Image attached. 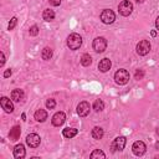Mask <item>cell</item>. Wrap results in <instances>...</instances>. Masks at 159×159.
Listing matches in <instances>:
<instances>
[{
	"label": "cell",
	"instance_id": "7402d4cb",
	"mask_svg": "<svg viewBox=\"0 0 159 159\" xmlns=\"http://www.w3.org/2000/svg\"><path fill=\"white\" fill-rule=\"evenodd\" d=\"M91 63H92V57H91L88 53H83L82 57H81V65L84 66V67H87V66H89Z\"/></svg>",
	"mask_w": 159,
	"mask_h": 159
},
{
	"label": "cell",
	"instance_id": "e575fe53",
	"mask_svg": "<svg viewBox=\"0 0 159 159\" xmlns=\"http://www.w3.org/2000/svg\"><path fill=\"white\" fill-rule=\"evenodd\" d=\"M135 1H137V2H138V4H142V2H143V1H144V0H135Z\"/></svg>",
	"mask_w": 159,
	"mask_h": 159
},
{
	"label": "cell",
	"instance_id": "5bb4252c",
	"mask_svg": "<svg viewBox=\"0 0 159 159\" xmlns=\"http://www.w3.org/2000/svg\"><path fill=\"white\" fill-rule=\"evenodd\" d=\"M111 66H112V62L109 58H102L98 63V70L101 72H107V71H109Z\"/></svg>",
	"mask_w": 159,
	"mask_h": 159
},
{
	"label": "cell",
	"instance_id": "d590c367",
	"mask_svg": "<svg viewBox=\"0 0 159 159\" xmlns=\"http://www.w3.org/2000/svg\"><path fill=\"white\" fill-rule=\"evenodd\" d=\"M157 134H158V135H159V127H158V128H157Z\"/></svg>",
	"mask_w": 159,
	"mask_h": 159
},
{
	"label": "cell",
	"instance_id": "7a4b0ae2",
	"mask_svg": "<svg viewBox=\"0 0 159 159\" xmlns=\"http://www.w3.org/2000/svg\"><path fill=\"white\" fill-rule=\"evenodd\" d=\"M114 81H116V83L119 84V86L125 84V83L129 81V73H128V71H127V70H123V68L118 70V71L114 73Z\"/></svg>",
	"mask_w": 159,
	"mask_h": 159
},
{
	"label": "cell",
	"instance_id": "ac0fdd59",
	"mask_svg": "<svg viewBox=\"0 0 159 159\" xmlns=\"http://www.w3.org/2000/svg\"><path fill=\"white\" fill-rule=\"evenodd\" d=\"M77 133H78V130L76 128H70V127L68 128H65L62 130V134H63L65 138H73V137L77 135Z\"/></svg>",
	"mask_w": 159,
	"mask_h": 159
},
{
	"label": "cell",
	"instance_id": "9a60e30c",
	"mask_svg": "<svg viewBox=\"0 0 159 159\" xmlns=\"http://www.w3.org/2000/svg\"><path fill=\"white\" fill-rule=\"evenodd\" d=\"M20 134H21V128H20V125H14V127L10 129L9 138H10V140H17V139L20 138Z\"/></svg>",
	"mask_w": 159,
	"mask_h": 159
},
{
	"label": "cell",
	"instance_id": "3957f363",
	"mask_svg": "<svg viewBox=\"0 0 159 159\" xmlns=\"http://www.w3.org/2000/svg\"><path fill=\"white\" fill-rule=\"evenodd\" d=\"M118 11L120 15L123 16H129L133 11V4L128 0H123L119 5H118Z\"/></svg>",
	"mask_w": 159,
	"mask_h": 159
},
{
	"label": "cell",
	"instance_id": "d4e9b609",
	"mask_svg": "<svg viewBox=\"0 0 159 159\" xmlns=\"http://www.w3.org/2000/svg\"><path fill=\"white\" fill-rule=\"evenodd\" d=\"M55 106H56V102H55V99H52V98H48V99L46 101V108H47V109H53V108H55Z\"/></svg>",
	"mask_w": 159,
	"mask_h": 159
},
{
	"label": "cell",
	"instance_id": "44dd1931",
	"mask_svg": "<svg viewBox=\"0 0 159 159\" xmlns=\"http://www.w3.org/2000/svg\"><path fill=\"white\" fill-rule=\"evenodd\" d=\"M41 57H42V60H45V61L51 60V57H52V50H51L50 47H45V48L42 50V52H41Z\"/></svg>",
	"mask_w": 159,
	"mask_h": 159
},
{
	"label": "cell",
	"instance_id": "4fadbf2b",
	"mask_svg": "<svg viewBox=\"0 0 159 159\" xmlns=\"http://www.w3.org/2000/svg\"><path fill=\"white\" fill-rule=\"evenodd\" d=\"M25 155H26L25 147H24L22 144H17V145H15V148H14V157H15L16 159H22Z\"/></svg>",
	"mask_w": 159,
	"mask_h": 159
},
{
	"label": "cell",
	"instance_id": "8992f818",
	"mask_svg": "<svg viewBox=\"0 0 159 159\" xmlns=\"http://www.w3.org/2000/svg\"><path fill=\"white\" fill-rule=\"evenodd\" d=\"M125 143H127L125 137H123V135L117 137V138L113 140L112 145H111L112 152H116V150H119V152H120V150H123V149H124V147H125Z\"/></svg>",
	"mask_w": 159,
	"mask_h": 159
},
{
	"label": "cell",
	"instance_id": "5b68a950",
	"mask_svg": "<svg viewBox=\"0 0 159 159\" xmlns=\"http://www.w3.org/2000/svg\"><path fill=\"white\" fill-rule=\"evenodd\" d=\"M92 46H93V50H94L96 52L101 53V52H103V51L107 48V40H106L104 37H102V36L96 37V39L93 40Z\"/></svg>",
	"mask_w": 159,
	"mask_h": 159
},
{
	"label": "cell",
	"instance_id": "f1b7e54d",
	"mask_svg": "<svg viewBox=\"0 0 159 159\" xmlns=\"http://www.w3.org/2000/svg\"><path fill=\"white\" fill-rule=\"evenodd\" d=\"M5 63V55L4 52H0V66H4Z\"/></svg>",
	"mask_w": 159,
	"mask_h": 159
},
{
	"label": "cell",
	"instance_id": "30bf717a",
	"mask_svg": "<svg viewBox=\"0 0 159 159\" xmlns=\"http://www.w3.org/2000/svg\"><path fill=\"white\" fill-rule=\"evenodd\" d=\"M89 109H91L89 103H88V102H86V101L80 102V104L77 106V113H78V116H80V117H86V116H88Z\"/></svg>",
	"mask_w": 159,
	"mask_h": 159
},
{
	"label": "cell",
	"instance_id": "f546056e",
	"mask_svg": "<svg viewBox=\"0 0 159 159\" xmlns=\"http://www.w3.org/2000/svg\"><path fill=\"white\" fill-rule=\"evenodd\" d=\"M48 1H50V4L52 6H58L61 4V0H48Z\"/></svg>",
	"mask_w": 159,
	"mask_h": 159
},
{
	"label": "cell",
	"instance_id": "484cf974",
	"mask_svg": "<svg viewBox=\"0 0 159 159\" xmlns=\"http://www.w3.org/2000/svg\"><path fill=\"white\" fill-rule=\"evenodd\" d=\"M29 32H30V36H36V35L39 34V27H37L36 25H32V26L30 27Z\"/></svg>",
	"mask_w": 159,
	"mask_h": 159
},
{
	"label": "cell",
	"instance_id": "9c48e42d",
	"mask_svg": "<svg viewBox=\"0 0 159 159\" xmlns=\"http://www.w3.org/2000/svg\"><path fill=\"white\" fill-rule=\"evenodd\" d=\"M40 142H41V138L35 134V133H31L26 137V144L30 147V148H36L40 145Z\"/></svg>",
	"mask_w": 159,
	"mask_h": 159
},
{
	"label": "cell",
	"instance_id": "8fae6325",
	"mask_svg": "<svg viewBox=\"0 0 159 159\" xmlns=\"http://www.w3.org/2000/svg\"><path fill=\"white\" fill-rule=\"evenodd\" d=\"M65 120H66V114H65L63 112H57V113H55V114L52 116V119H51V122H52V124H53L55 127L62 125V124L65 123Z\"/></svg>",
	"mask_w": 159,
	"mask_h": 159
},
{
	"label": "cell",
	"instance_id": "ba28073f",
	"mask_svg": "<svg viewBox=\"0 0 159 159\" xmlns=\"http://www.w3.org/2000/svg\"><path fill=\"white\" fill-rule=\"evenodd\" d=\"M145 149H147V147L142 140H137L132 145V150H133L134 155H137V157H142L145 153Z\"/></svg>",
	"mask_w": 159,
	"mask_h": 159
},
{
	"label": "cell",
	"instance_id": "4dcf8cb0",
	"mask_svg": "<svg viewBox=\"0 0 159 159\" xmlns=\"http://www.w3.org/2000/svg\"><path fill=\"white\" fill-rule=\"evenodd\" d=\"M11 73H12L11 68H7V70L4 72V77H5V78H6V77H10V76H11Z\"/></svg>",
	"mask_w": 159,
	"mask_h": 159
},
{
	"label": "cell",
	"instance_id": "d6986e66",
	"mask_svg": "<svg viewBox=\"0 0 159 159\" xmlns=\"http://www.w3.org/2000/svg\"><path fill=\"white\" fill-rule=\"evenodd\" d=\"M103 134H104V132H103V129L101 127H94L92 129V132H91V135H92L93 139H101L103 137Z\"/></svg>",
	"mask_w": 159,
	"mask_h": 159
},
{
	"label": "cell",
	"instance_id": "6da1fadb",
	"mask_svg": "<svg viewBox=\"0 0 159 159\" xmlns=\"http://www.w3.org/2000/svg\"><path fill=\"white\" fill-rule=\"evenodd\" d=\"M81 45H82V37L78 34L73 32L67 37V46L70 47V50H73V51L78 50Z\"/></svg>",
	"mask_w": 159,
	"mask_h": 159
},
{
	"label": "cell",
	"instance_id": "e0dca14e",
	"mask_svg": "<svg viewBox=\"0 0 159 159\" xmlns=\"http://www.w3.org/2000/svg\"><path fill=\"white\" fill-rule=\"evenodd\" d=\"M35 119L37 120V122H45L46 119H47V112L45 111V109H37L36 112H35Z\"/></svg>",
	"mask_w": 159,
	"mask_h": 159
},
{
	"label": "cell",
	"instance_id": "4316f807",
	"mask_svg": "<svg viewBox=\"0 0 159 159\" xmlns=\"http://www.w3.org/2000/svg\"><path fill=\"white\" fill-rule=\"evenodd\" d=\"M16 24H17V19H16V17H12V19L10 20V22H9L7 29H9V30H12V29L16 26Z\"/></svg>",
	"mask_w": 159,
	"mask_h": 159
},
{
	"label": "cell",
	"instance_id": "7c38bea8",
	"mask_svg": "<svg viewBox=\"0 0 159 159\" xmlns=\"http://www.w3.org/2000/svg\"><path fill=\"white\" fill-rule=\"evenodd\" d=\"M0 104H1L2 109H4L6 113H11V112L14 111V104H12V102H11L7 97H1Z\"/></svg>",
	"mask_w": 159,
	"mask_h": 159
},
{
	"label": "cell",
	"instance_id": "836d02e7",
	"mask_svg": "<svg viewBox=\"0 0 159 159\" xmlns=\"http://www.w3.org/2000/svg\"><path fill=\"white\" fill-rule=\"evenodd\" d=\"M21 118H22V120H26V116H25V113L21 114Z\"/></svg>",
	"mask_w": 159,
	"mask_h": 159
},
{
	"label": "cell",
	"instance_id": "1f68e13d",
	"mask_svg": "<svg viewBox=\"0 0 159 159\" xmlns=\"http://www.w3.org/2000/svg\"><path fill=\"white\" fill-rule=\"evenodd\" d=\"M155 27L159 30V16L157 17V20H155Z\"/></svg>",
	"mask_w": 159,
	"mask_h": 159
},
{
	"label": "cell",
	"instance_id": "ffe728a7",
	"mask_svg": "<svg viewBox=\"0 0 159 159\" xmlns=\"http://www.w3.org/2000/svg\"><path fill=\"white\" fill-rule=\"evenodd\" d=\"M42 19H43L45 21H52V20L55 19V12H53V10H51V9L43 10V12H42Z\"/></svg>",
	"mask_w": 159,
	"mask_h": 159
},
{
	"label": "cell",
	"instance_id": "603a6c76",
	"mask_svg": "<svg viewBox=\"0 0 159 159\" xmlns=\"http://www.w3.org/2000/svg\"><path fill=\"white\" fill-rule=\"evenodd\" d=\"M93 109H94L96 112L103 111V109H104V103H103V101H102V99H96L94 103H93Z\"/></svg>",
	"mask_w": 159,
	"mask_h": 159
},
{
	"label": "cell",
	"instance_id": "277c9868",
	"mask_svg": "<svg viewBox=\"0 0 159 159\" xmlns=\"http://www.w3.org/2000/svg\"><path fill=\"white\" fill-rule=\"evenodd\" d=\"M101 21L103 22V24H106V25H109V24H112V22H114V20H116V14L111 10V9H104L102 12H101Z\"/></svg>",
	"mask_w": 159,
	"mask_h": 159
},
{
	"label": "cell",
	"instance_id": "83f0119b",
	"mask_svg": "<svg viewBox=\"0 0 159 159\" xmlns=\"http://www.w3.org/2000/svg\"><path fill=\"white\" fill-rule=\"evenodd\" d=\"M134 77H135V80H142L143 77H144V71L143 70H137V72H135V75H134Z\"/></svg>",
	"mask_w": 159,
	"mask_h": 159
},
{
	"label": "cell",
	"instance_id": "cb8c5ba5",
	"mask_svg": "<svg viewBox=\"0 0 159 159\" xmlns=\"http://www.w3.org/2000/svg\"><path fill=\"white\" fill-rule=\"evenodd\" d=\"M89 158H92V159H96V158H106V154H104L102 150L96 149V150H93V152L91 153Z\"/></svg>",
	"mask_w": 159,
	"mask_h": 159
},
{
	"label": "cell",
	"instance_id": "52a82bcc",
	"mask_svg": "<svg viewBox=\"0 0 159 159\" xmlns=\"http://www.w3.org/2000/svg\"><path fill=\"white\" fill-rule=\"evenodd\" d=\"M150 51V42L148 40H142L139 41V43L137 45V53L140 56L147 55Z\"/></svg>",
	"mask_w": 159,
	"mask_h": 159
},
{
	"label": "cell",
	"instance_id": "2e32d148",
	"mask_svg": "<svg viewBox=\"0 0 159 159\" xmlns=\"http://www.w3.org/2000/svg\"><path fill=\"white\" fill-rule=\"evenodd\" d=\"M24 96H25L24 94V91L20 89V88H16V89H14L11 92V99L14 102H21L24 99Z\"/></svg>",
	"mask_w": 159,
	"mask_h": 159
},
{
	"label": "cell",
	"instance_id": "d6a6232c",
	"mask_svg": "<svg viewBox=\"0 0 159 159\" xmlns=\"http://www.w3.org/2000/svg\"><path fill=\"white\" fill-rule=\"evenodd\" d=\"M150 35H152V36H153V37H155V36H157V32H155V31H154V30H153V31H152V32H150Z\"/></svg>",
	"mask_w": 159,
	"mask_h": 159
}]
</instances>
